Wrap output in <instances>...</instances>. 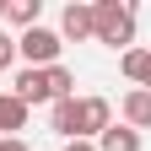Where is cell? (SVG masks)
<instances>
[{"mask_svg":"<svg viewBox=\"0 0 151 151\" xmlns=\"http://www.w3.org/2000/svg\"><path fill=\"white\" fill-rule=\"evenodd\" d=\"M0 22H6V0H0Z\"/></svg>","mask_w":151,"mask_h":151,"instance_id":"2e32d148","label":"cell"},{"mask_svg":"<svg viewBox=\"0 0 151 151\" xmlns=\"http://www.w3.org/2000/svg\"><path fill=\"white\" fill-rule=\"evenodd\" d=\"M60 49H65V38L54 32V27H27V32H16V60H27L32 70L60 65Z\"/></svg>","mask_w":151,"mask_h":151,"instance_id":"7a4b0ae2","label":"cell"},{"mask_svg":"<svg viewBox=\"0 0 151 151\" xmlns=\"http://www.w3.org/2000/svg\"><path fill=\"white\" fill-rule=\"evenodd\" d=\"M97 151H140V135L129 124H108L103 135H97Z\"/></svg>","mask_w":151,"mask_h":151,"instance_id":"30bf717a","label":"cell"},{"mask_svg":"<svg viewBox=\"0 0 151 151\" xmlns=\"http://www.w3.org/2000/svg\"><path fill=\"white\" fill-rule=\"evenodd\" d=\"M49 129H54V135H65V140H76V97L49 103Z\"/></svg>","mask_w":151,"mask_h":151,"instance_id":"8fae6325","label":"cell"},{"mask_svg":"<svg viewBox=\"0 0 151 151\" xmlns=\"http://www.w3.org/2000/svg\"><path fill=\"white\" fill-rule=\"evenodd\" d=\"M11 65H16V32L0 27V70H11Z\"/></svg>","mask_w":151,"mask_h":151,"instance_id":"4fadbf2b","label":"cell"},{"mask_svg":"<svg viewBox=\"0 0 151 151\" xmlns=\"http://www.w3.org/2000/svg\"><path fill=\"white\" fill-rule=\"evenodd\" d=\"M11 92H16L27 108H38V103H54V92H49V70H32V65H22V70H16Z\"/></svg>","mask_w":151,"mask_h":151,"instance_id":"277c9868","label":"cell"},{"mask_svg":"<svg viewBox=\"0 0 151 151\" xmlns=\"http://www.w3.org/2000/svg\"><path fill=\"white\" fill-rule=\"evenodd\" d=\"M49 92H54V103L76 97V70L70 65H49Z\"/></svg>","mask_w":151,"mask_h":151,"instance_id":"7c38bea8","label":"cell"},{"mask_svg":"<svg viewBox=\"0 0 151 151\" xmlns=\"http://www.w3.org/2000/svg\"><path fill=\"white\" fill-rule=\"evenodd\" d=\"M135 22L140 11L129 0H92V38L108 49H135Z\"/></svg>","mask_w":151,"mask_h":151,"instance_id":"6da1fadb","label":"cell"},{"mask_svg":"<svg viewBox=\"0 0 151 151\" xmlns=\"http://www.w3.org/2000/svg\"><path fill=\"white\" fill-rule=\"evenodd\" d=\"M27 103L16 92H0V140H16V129H27Z\"/></svg>","mask_w":151,"mask_h":151,"instance_id":"52a82bcc","label":"cell"},{"mask_svg":"<svg viewBox=\"0 0 151 151\" xmlns=\"http://www.w3.org/2000/svg\"><path fill=\"white\" fill-rule=\"evenodd\" d=\"M0 151H27V140L16 135V140H0Z\"/></svg>","mask_w":151,"mask_h":151,"instance_id":"9a60e30c","label":"cell"},{"mask_svg":"<svg viewBox=\"0 0 151 151\" xmlns=\"http://www.w3.org/2000/svg\"><path fill=\"white\" fill-rule=\"evenodd\" d=\"M60 38H70V43H86L92 38V0H70L60 11Z\"/></svg>","mask_w":151,"mask_h":151,"instance_id":"5b68a950","label":"cell"},{"mask_svg":"<svg viewBox=\"0 0 151 151\" xmlns=\"http://www.w3.org/2000/svg\"><path fill=\"white\" fill-rule=\"evenodd\" d=\"M108 124H113L108 97H76V140H97Z\"/></svg>","mask_w":151,"mask_h":151,"instance_id":"3957f363","label":"cell"},{"mask_svg":"<svg viewBox=\"0 0 151 151\" xmlns=\"http://www.w3.org/2000/svg\"><path fill=\"white\" fill-rule=\"evenodd\" d=\"M6 22H11L16 32L43 27V0H6Z\"/></svg>","mask_w":151,"mask_h":151,"instance_id":"ba28073f","label":"cell"},{"mask_svg":"<svg viewBox=\"0 0 151 151\" xmlns=\"http://www.w3.org/2000/svg\"><path fill=\"white\" fill-rule=\"evenodd\" d=\"M119 70H124L135 86H146V81H151V49H124V54H119Z\"/></svg>","mask_w":151,"mask_h":151,"instance_id":"9c48e42d","label":"cell"},{"mask_svg":"<svg viewBox=\"0 0 151 151\" xmlns=\"http://www.w3.org/2000/svg\"><path fill=\"white\" fill-rule=\"evenodd\" d=\"M119 113H124V124L135 129V135H140V129H151V92H146V86H129L124 103H119Z\"/></svg>","mask_w":151,"mask_h":151,"instance_id":"8992f818","label":"cell"},{"mask_svg":"<svg viewBox=\"0 0 151 151\" xmlns=\"http://www.w3.org/2000/svg\"><path fill=\"white\" fill-rule=\"evenodd\" d=\"M65 151H97V140H65Z\"/></svg>","mask_w":151,"mask_h":151,"instance_id":"5bb4252c","label":"cell"}]
</instances>
